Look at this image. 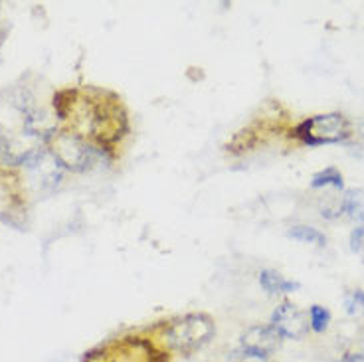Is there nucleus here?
Listing matches in <instances>:
<instances>
[{"instance_id": "1", "label": "nucleus", "mask_w": 364, "mask_h": 362, "mask_svg": "<svg viewBox=\"0 0 364 362\" xmlns=\"http://www.w3.org/2000/svg\"><path fill=\"white\" fill-rule=\"evenodd\" d=\"M212 335L214 323L208 315H184L168 326L166 341L182 354H191L208 343Z\"/></svg>"}, {"instance_id": "2", "label": "nucleus", "mask_w": 364, "mask_h": 362, "mask_svg": "<svg viewBox=\"0 0 364 362\" xmlns=\"http://www.w3.org/2000/svg\"><path fill=\"white\" fill-rule=\"evenodd\" d=\"M350 135V127L341 113H328V115H317L307 121H303L295 129V137L301 139L305 145H333L346 141Z\"/></svg>"}, {"instance_id": "3", "label": "nucleus", "mask_w": 364, "mask_h": 362, "mask_svg": "<svg viewBox=\"0 0 364 362\" xmlns=\"http://www.w3.org/2000/svg\"><path fill=\"white\" fill-rule=\"evenodd\" d=\"M48 143H50V154L62 169L80 172L90 166L93 151L91 147L83 143L82 137L70 131H55L54 135L48 139Z\"/></svg>"}, {"instance_id": "4", "label": "nucleus", "mask_w": 364, "mask_h": 362, "mask_svg": "<svg viewBox=\"0 0 364 362\" xmlns=\"http://www.w3.org/2000/svg\"><path fill=\"white\" fill-rule=\"evenodd\" d=\"M272 321L273 329L282 336H287V339H301L309 331L307 315L291 303H283V305L275 309Z\"/></svg>"}, {"instance_id": "5", "label": "nucleus", "mask_w": 364, "mask_h": 362, "mask_svg": "<svg viewBox=\"0 0 364 362\" xmlns=\"http://www.w3.org/2000/svg\"><path fill=\"white\" fill-rule=\"evenodd\" d=\"M282 344V335L273 326H252L242 335V348L269 356Z\"/></svg>"}, {"instance_id": "6", "label": "nucleus", "mask_w": 364, "mask_h": 362, "mask_svg": "<svg viewBox=\"0 0 364 362\" xmlns=\"http://www.w3.org/2000/svg\"><path fill=\"white\" fill-rule=\"evenodd\" d=\"M259 283L272 295H275V293H293V291H297L301 287L297 281H287L283 275L273 272V270H264L259 273Z\"/></svg>"}, {"instance_id": "7", "label": "nucleus", "mask_w": 364, "mask_h": 362, "mask_svg": "<svg viewBox=\"0 0 364 362\" xmlns=\"http://www.w3.org/2000/svg\"><path fill=\"white\" fill-rule=\"evenodd\" d=\"M341 212H345L350 220H364V191L350 188L341 200Z\"/></svg>"}, {"instance_id": "8", "label": "nucleus", "mask_w": 364, "mask_h": 362, "mask_svg": "<svg viewBox=\"0 0 364 362\" xmlns=\"http://www.w3.org/2000/svg\"><path fill=\"white\" fill-rule=\"evenodd\" d=\"M289 238L297 240V242H303V244H315V245H325L327 244V238L325 234H321L318 230L311 226H293L289 232H287Z\"/></svg>"}, {"instance_id": "9", "label": "nucleus", "mask_w": 364, "mask_h": 362, "mask_svg": "<svg viewBox=\"0 0 364 362\" xmlns=\"http://www.w3.org/2000/svg\"><path fill=\"white\" fill-rule=\"evenodd\" d=\"M313 188H323V186H335V188H343V174L335 166H328L325 171L317 172L311 181Z\"/></svg>"}, {"instance_id": "10", "label": "nucleus", "mask_w": 364, "mask_h": 362, "mask_svg": "<svg viewBox=\"0 0 364 362\" xmlns=\"http://www.w3.org/2000/svg\"><path fill=\"white\" fill-rule=\"evenodd\" d=\"M345 309L350 317H360V315H364V291H348L345 295Z\"/></svg>"}, {"instance_id": "11", "label": "nucleus", "mask_w": 364, "mask_h": 362, "mask_svg": "<svg viewBox=\"0 0 364 362\" xmlns=\"http://www.w3.org/2000/svg\"><path fill=\"white\" fill-rule=\"evenodd\" d=\"M309 321H311V326H313V331L323 333V331L328 326L331 313H328L325 307H321V305H313V307L309 309Z\"/></svg>"}, {"instance_id": "12", "label": "nucleus", "mask_w": 364, "mask_h": 362, "mask_svg": "<svg viewBox=\"0 0 364 362\" xmlns=\"http://www.w3.org/2000/svg\"><path fill=\"white\" fill-rule=\"evenodd\" d=\"M226 362H267V356L252 353V351H246V348H237V351H232L228 354Z\"/></svg>"}, {"instance_id": "13", "label": "nucleus", "mask_w": 364, "mask_h": 362, "mask_svg": "<svg viewBox=\"0 0 364 362\" xmlns=\"http://www.w3.org/2000/svg\"><path fill=\"white\" fill-rule=\"evenodd\" d=\"M350 250L364 257V226L356 228L355 232L350 234Z\"/></svg>"}, {"instance_id": "14", "label": "nucleus", "mask_w": 364, "mask_h": 362, "mask_svg": "<svg viewBox=\"0 0 364 362\" xmlns=\"http://www.w3.org/2000/svg\"><path fill=\"white\" fill-rule=\"evenodd\" d=\"M341 362H364V354L348 353V354H345V358H343Z\"/></svg>"}, {"instance_id": "15", "label": "nucleus", "mask_w": 364, "mask_h": 362, "mask_svg": "<svg viewBox=\"0 0 364 362\" xmlns=\"http://www.w3.org/2000/svg\"><path fill=\"white\" fill-rule=\"evenodd\" d=\"M4 141H6V137L0 135V156H2V147H4Z\"/></svg>"}]
</instances>
